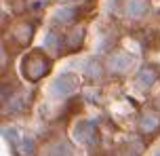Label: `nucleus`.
<instances>
[{
	"instance_id": "f8f14e48",
	"label": "nucleus",
	"mask_w": 160,
	"mask_h": 156,
	"mask_svg": "<svg viewBox=\"0 0 160 156\" xmlns=\"http://www.w3.org/2000/svg\"><path fill=\"white\" fill-rule=\"evenodd\" d=\"M47 156H72V152H70V148H68L65 143H59V146H55Z\"/></svg>"
},
{
	"instance_id": "0eeeda50",
	"label": "nucleus",
	"mask_w": 160,
	"mask_h": 156,
	"mask_svg": "<svg viewBox=\"0 0 160 156\" xmlns=\"http://www.w3.org/2000/svg\"><path fill=\"white\" fill-rule=\"evenodd\" d=\"M74 137L78 141H87L93 139V124L91 123H78L74 127Z\"/></svg>"
},
{
	"instance_id": "20e7f679",
	"label": "nucleus",
	"mask_w": 160,
	"mask_h": 156,
	"mask_svg": "<svg viewBox=\"0 0 160 156\" xmlns=\"http://www.w3.org/2000/svg\"><path fill=\"white\" fill-rule=\"evenodd\" d=\"M137 87L139 89H150L154 82H156V72L152 68H141V72L137 74Z\"/></svg>"
},
{
	"instance_id": "9b49d317",
	"label": "nucleus",
	"mask_w": 160,
	"mask_h": 156,
	"mask_svg": "<svg viewBox=\"0 0 160 156\" xmlns=\"http://www.w3.org/2000/svg\"><path fill=\"white\" fill-rule=\"evenodd\" d=\"M84 74L91 76V78H97V76L101 74V70H99V63H97L95 59H91V61H87V68H84Z\"/></svg>"
},
{
	"instance_id": "7ed1b4c3",
	"label": "nucleus",
	"mask_w": 160,
	"mask_h": 156,
	"mask_svg": "<svg viewBox=\"0 0 160 156\" xmlns=\"http://www.w3.org/2000/svg\"><path fill=\"white\" fill-rule=\"evenodd\" d=\"M133 61H135V59L131 57V55H127V53H116V55L110 57L108 66H110L112 72H127L128 68L133 66Z\"/></svg>"
},
{
	"instance_id": "4468645a",
	"label": "nucleus",
	"mask_w": 160,
	"mask_h": 156,
	"mask_svg": "<svg viewBox=\"0 0 160 156\" xmlns=\"http://www.w3.org/2000/svg\"><path fill=\"white\" fill-rule=\"evenodd\" d=\"M156 156H160V152H158V154H156Z\"/></svg>"
},
{
	"instance_id": "f03ea898",
	"label": "nucleus",
	"mask_w": 160,
	"mask_h": 156,
	"mask_svg": "<svg viewBox=\"0 0 160 156\" xmlns=\"http://www.w3.org/2000/svg\"><path fill=\"white\" fill-rule=\"evenodd\" d=\"M76 91V78L74 74H61L57 76V80L53 82V93L59 97H68Z\"/></svg>"
},
{
	"instance_id": "1a4fd4ad",
	"label": "nucleus",
	"mask_w": 160,
	"mask_h": 156,
	"mask_svg": "<svg viewBox=\"0 0 160 156\" xmlns=\"http://www.w3.org/2000/svg\"><path fill=\"white\" fill-rule=\"evenodd\" d=\"M74 15H76V8L74 7H63V8H57L55 13V19L57 21H61V23H68V21H72Z\"/></svg>"
},
{
	"instance_id": "39448f33",
	"label": "nucleus",
	"mask_w": 160,
	"mask_h": 156,
	"mask_svg": "<svg viewBox=\"0 0 160 156\" xmlns=\"http://www.w3.org/2000/svg\"><path fill=\"white\" fill-rule=\"evenodd\" d=\"M145 8H148V4H145L143 0H127V4H124V13H127V17L137 19V17H141L145 13Z\"/></svg>"
},
{
	"instance_id": "6e6552de",
	"label": "nucleus",
	"mask_w": 160,
	"mask_h": 156,
	"mask_svg": "<svg viewBox=\"0 0 160 156\" xmlns=\"http://www.w3.org/2000/svg\"><path fill=\"white\" fill-rule=\"evenodd\" d=\"M17 150H19V154H21V156H32L34 150H36V143H34L32 137L23 135V137H21V141L17 143Z\"/></svg>"
},
{
	"instance_id": "423d86ee",
	"label": "nucleus",
	"mask_w": 160,
	"mask_h": 156,
	"mask_svg": "<svg viewBox=\"0 0 160 156\" xmlns=\"http://www.w3.org/2000/svg\"><path fill=\"white\" fill-rule=\"evenodd\" d=\"M158 124H160L158 114H152V112L143 114V116H141V120H139V127H141V131H143V133H152Z\"/></svg>"
},
{
	"instance_id": "f257e3e1",
	"label": "nucleus",
	"mask_w": 160,
	"mask_h": 156,
	"mask_svg": "<svg viewBox=\"0 0 160 156\" xmlns=\"http://www.w3.org/2000/svg\"><path fill=\"white\" fill-rule=\"evenodd\" d=\"M48 70H51L48 59L44 57L42 53H38V51L25 55L23 61H21V72H23L25 78H30V80H40L42 76L48 74Z\"/></svg>"
},
{
	"instance_id": "ddd939ff",
	"label": "nucleus",
	"mask_w": 160,
	"mask_h": 156,
	"mask_svg": "<svg viewBox=\"0 0 160 156\" xmlns=\"http://www.w3.org/2000/svg\"><path fill=\"white\" fill-rule=\"evenodd\" d=\"M4 137H7L11 143H19L21 139H17V131L15 129H4Z\"/></svg>"
},
{
	"instance_id": "9d476101",
	"label": "nucleus",
	"mask_w": 160,
	"mask_h": 156,
	"mask_svg": "<svg viewBox=\"0 0 160 156\" xmlns=\"http://www.w3.org/2000/svg\"><path fill=\"white\" fill-rule=\"evenodd\" d=\"M44 49H48V51H59V49H61V38H59L55 32L47 34V38H44Z\"/></svg>"
}]
</instances>
